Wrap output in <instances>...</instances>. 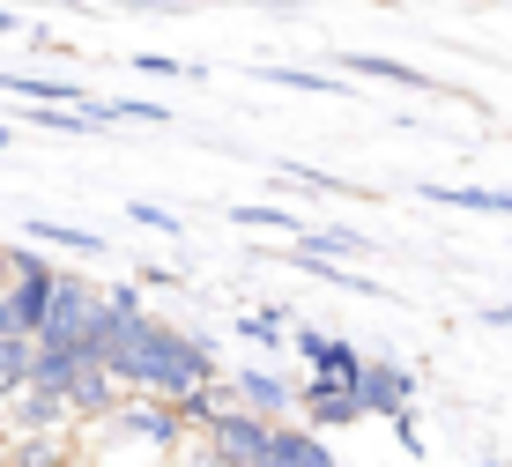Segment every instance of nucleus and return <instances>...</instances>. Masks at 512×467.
Segmentation results:
<instances>
[]
</instances>
